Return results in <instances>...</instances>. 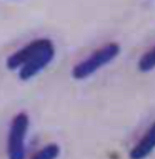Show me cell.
I'll return each instance as SVG.
<instances>
[{"label": "cell", "instance_id": "1", "mask_svg": "<svg viewBox=\"0 0 155 159\" xmlns=\"http://www.w3.org/2000/svg\"><path fill=\"white\" fill-rule=\"evenodd\" d=\"M55 55L53 41L49 38H38L11 53L6 58V67L10 70H17L22 81H28L49 66Z\"/></svg>", "mask_w": 155, "mask_h": 159}, {"label": "cell", "instance_id": "5", "mask_svg": "<svg viewBox=\"0 0 155 159\" xmlns=\"http://www.w3.org/2000/svg\"><path fill=\"white\" fill-rule=\"evenodd\" d=\"M137 67L140 72L142 73H149L155 69V45H153L149 50H147L138 60Z\"/></svg>", "mask_w": 155, "mask_h": 159}, {"label": "cell", "instance_id": "2", "mask_svg": "<svg viewBox=\"0 0 155 159\" xmlns=\"http://www.w3.org/2000/svg\"><path fill=\"white\" fill-rule=\"evenodd\" d=\"M121 52V46L116 41H109L79 61L72 69V77L75 80H84L92 77L98 70L112 63Z\"/></svg>", "mask_w": 155, "mask_h": 159}, {"label": "cell", "instance_id": "3", "mask_svg": "<svg viewBox=\"0 0 155 159\" xmlns=\"http://www.w3.org/2000/svg\"><path fill=\"white\" fill-rule=\"evenodd\" d=\"M29 124V116L26 112H20L12 118L6 139L7 159H26V141Z\"/></svg>", "mask_w": 155, "mask_h": 159}, {"label": "cell", "instance_id": "4", "mask_svg": "<svg viewBox=\"0 0 155 159\" xmlns=\"http://www.w3.org/2000/svg\"><path fill=\"white\" fill-rule=\"evenodd\" d=\"M155 151V121L147 129L129 153L130 159H147Z\"/></svg>", "mask_w": 155, "mask_h": 159}, {"label": "cell", "instance_id": "6", "mask_svg": "<svg viewBox=\"0 0 155 159\" xmlns=\"http://www.w3.org/2000/svg\"><path fill=\"white\" fill-rule=\"evenodd\" d=\"M60 153H61L60 146L57 143L52 142V143H47L42 148H40L30 159H57L60 157Z\"/></svg>", "mask_w": 155, "mask_h": 159}]
</instances>
